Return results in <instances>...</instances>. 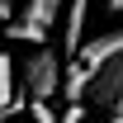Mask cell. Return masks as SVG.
I'll return each instance as SVG.
<instances>
[{
  "mask_svg": "<svg viewBox=\"0 0 123 123\" xmlns=\"http://www.w3.org/2000/svg\"><path fill=\"white\" fill-rule=\"evenodd\" d=\"M71 57L85 66V104H114V95L123 90V33L80 43Z\"/></svg>",
  "mask_w": 123,
  "mask_h": 123,
  "instance_id": "obj_1",
  "label": "cell"
},
{
  "mask_svg": "<svg viewBox=\"0 0 123 123\" xmlns=\"http://www.w3.org/2000/svg\"><path fill=\"white\" fill-rule=\"evenodd\" d=\"M62 85V57L52 52L47 43H38L24 62V95L29 99H52Z\"/></svg>",
  "mask_w": 123,
  "mask_h": 123,
  "instance_id": "obj_2",
  "label": "cell"
},
{
  "mask_svg": "<svg viewBox=\"0 0 123 123\" xmlns=\"http://www.w3.org/2000/svg\"><path fill=\"white\" fill-rule=\"evenodd\" d=\"M62 14V0H29V10H24V24H33V29H43L47 33V24Z\"/></svg>",
  "mask_w": 123,
  "mask_h": 123,
  "instance_id": "obj_3",
  "label": "cell"
},
{
  "mask_svg": "<svg viewBox=\"0 0 123 123\" xmlns=\"http://www.w3.org/2000/svg\"><path fill=\"white\" fill-rule=\"evenodd\" d=\"M14 104V62H10V52H0V109Z\"/></svg>",
  "mask_w": 123,
  "mask_h": 123,
  "instance_id": "obj_4",
  "label": "cell"
},
{
  "mask_svg": "<svg viewBox=\"0 0 123 123\" xmlns=\"http://www.w3.org/2000/svg\"><path fill=\"white\" fill-rule=\"evenodd\" d=\"M114 123H123V90L114 95Z\"/></svg>",
  "mask_w": 123,
  "mask_h": 123,
  "instance_id": "obj_5",
  "label": "cell"
},
{
  "mask_svg": "<svg viewBox=\"0 0 123 123\" xmlns=\"http://www.w3.org/2000/svg\"><path fill=\"white\" fill-rule=\"evenodd\" d=\"M109 10H114V14H123V0H109Z\"/></svg>",
  "mask_w": 123,
  "mask_h": 123,
  "instance_id": "obj_6",
  "label": "cell"
}]
</instances>
